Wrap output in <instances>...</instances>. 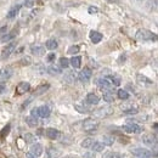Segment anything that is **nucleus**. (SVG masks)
Returning a JSON list of instances; mask_svg holds the SVG:
<instances>
[{
	"instance_id": "2",
	"label": "nucleus",
	"mask_w": 158,
	"mask_h": 158,
	"mask_svg": "<svg viewBox=\"0 0 158 158\" xmlns=\"http://www.w3.org/2000/svg\"><path fill=\"white\" fill-rule=\"evenodd\" d=\"M98 127H99V123L93 118L85 119V120H84V123H83V128H84V130H85V131H88V133L94 131L95 129H98Z\"/></svg>"
},
{
	"instance_id": "23",
	"label": "nucleus",
	"mask_w": 158,
	"mask_h": 158,
	"mask_svg": "<svg viewBox=\"0 0 158 158\" xmlns=\"http://www.w3.org/2000/svg\"><path fill=\"white\" fill-rule=\"evenodd\" d=\"M46 71H48V72H49V74H51V76H57V74H61V68H60L59 66H55V64L49 66Z\"/></svg>"
},
{
	"instance_id": "45",
	"label": "nucleus",
	"mask_w": 158,
	"mask_h": 158,
	"mask_svg": "<svg viewBox=\"0 0 158 158\" xmlns=\"http://www.w3.org/2000/svg\"><path fill=\"white\" fill-rule=\"evenodd\" d=\"M6 91V84L5 83H0V94H4Z\"/></svg>"
},
{
	"instance_id": "37",
	"label": "nucleus",
	"mask_w": 158,
	"mask_h": 158,
	"mask_svg": "<svg viewBox=\"0 0 158 158\" xmlns=\"http://www.w3.org/2000/svg\"><path fill=\"white\" fill-rule=\"evenodd\" d=\"M113 141H114V140H113V138L105 136V138H103V142H102V143H103V145H108V146H111V145L113 143Z\"/></svg>"
},
{
	"instance_id": "47",
	"label": "nucleus",
	"mask_w": 158,
	"mask_h": 158,
	"mask_svg": "<svg viewBox=\"0 0 158 158\" xmlns=\"http://www.w3.org/2000/svg\"><path fill=\"white\" fill-rule=\"evenodd\" d=\"M31 113H32V117H35V118H37V117H38V107H37V108H33Z\"/></svg>"
},
{
	"instance_id": "42",
	"label": "nucleus",
	"mask_w": 158,
	"mask_h": 158,
	"mask_svg": "<svg viewBox=\"0 0 158 158\" xmlns=\"http://www.w3.org/2000/svg\"><path fill=\"white\" fill-rule=\"evenodd\" d=\"M7 33V26H4V27H1L0 28V38L2 37V35H5Z\"/></svg>"
},
{
	"instance_id": "21",
	"label": "nucleus",
	"mask_w": 158,
	"mask_h": 158,
	"mask_svg": "<svg viewBox=\"0 0 158 158\" xmlns=\"http://www.w3.org/2000/svg\"><path fill=\"white\" fill-rule=\"evenodd\" d=\"M136 80H138L140 84H143V85H152L153 84V81L151 79H148L146 76H143V74H138L136 76Z\"/></svg>"
},
{
	"instance_id": "17",
	"label": "nucleus",
	"mask_w": 158,
	"mask_h": 158,
	"mask_svg": "<svg viewBox=\"0 0 158 158\" xmlns=\"http://www.w3.org/2000/svg\"><path fill=\"white\" fill-rule=\"evenodd\" d=\"M50 116V108L48 106H40L38 107V117L48 118Z\"/></svg>"
},
{
	"instance_id": "32",
	"label": "nucleus",
	"mask_w": 158,
	"mask_h": 158,
	"mask_svg": "<svg viewBox=\"0 0 158 158\" xmlns=\"http://www.w3.org/2000/svg\"><path fill=\"white\" fill-rule=\"evenodd\" d=\"M24 140H26L27 143H33V142H35V136L31 133H26L24 134Z\"/></svg>"
},
{
	"instance_id": "38",
	"label": "nucleus",
	"mask_w": 158,
	"mask_h": 158,
	"mask_svg": "<svg viewBox=\"0 0 158 158\" xmlns=\"http://www.w3.org/2000/svg\"><path fill=\"white\" fill-rule=\"evenodd\" d=\"M88 12H89L90 15H94V14H98V12H99V9H98L96 6H89Z\"/></svg>"
},
{
	"instance_id": "18",
	"label": "nucleus",
	"mask_w": 158,
	"mask_h": 158,
	"mask_svg": "<svg viewBox=\"0 0 158 158\" xmlns=\"http://www.w3.org/2000/svg\"><path fill=\"white\" fill-rule=\"evenodd\" d=\"M50 89V84H41V85H39L37 89H35V91H34V95L35 96H40V95H43V94H45L48 90Z\"/></svg>"
},
{
	"instance_id": "28",
	"label": "nucleus",
	"mask_w": 158,
	"mask_h": 158,
	"mask_svg": "<svg viewBox=\"0 0 158 158\" xmlns=\"http://www.w3.org/2000/svg\"><path fill=\"white\" fill-rule=\"evenodd\" d=\"M95 142V140L94 139H91V138H86V139H84L83 141H81V147H85V148H90L91 146H93V143Z\"/></svg>"
},
{
	"instance_id": "49",
	"label": "nucleus",
	"mask_w": 158,
	"mask_h": 158,
	"mask_svg": "<svg viewBox=\"0 0 158 158\" xmlns=\"http://www.w3.org/2000/svg\"><path fill=\"white\" fill-rule=\"evenodd\" d=\"M26 156H27V158H37V157H35V156H33V155H32L31 152H28V153H27Z\"/></svg>"
},
{
	"instance_id": "25",
	"label": "nucleus",
	"mask_w": 158,
	"mask_h": 158,
	"mask_svg": "<svg viewBox=\"0 0 158 158\" xmlns=\"http://www.w3.org/2000/svg\"><path fill=\"white\" fill-rule=\"evenodd\" d=\"M46 155H48V158H57L60 155V152L57 148H55V147H50V148L48 150Z\"/></svg>"
},
{
	"instance_id": "19",
	"label": "nucleus",
	"mask_w": 158,
	"mask_h": 158,
	"mask_svg": "<svg viewBox=\"0 0 158 158\" xmlns=\"http://www.w3.org/2000/svg\"><path fill=\"white\" fill-rule=\"evenodd\" d=\"M86 102H88V105H98L100 102V98L96 94L90 93V94H88V96H86Z\"/></svg>"
},
{
	"instance_id": "41",
	"label": "nucleus",
	"mask_w": 158,
	"mask_h": 158,
	"mask_svg": "<svg viewBox=\"0 0 158 158\" xmlns=\"http://www.w3.org/2000/svg\"><path fill=\"white\" fill-rule=\"evenodd\" d=\"M124 113L125 114H136L138 113V110L136 108H129V110H125Z\"/></svg>"
},
{
	"instance_id": "14",
	"label": "nucleus",
	"mask_w": 158,
	"mask_h": 158,
	"mask_svg": "<svg viewBox=\"0 0 158 158\" xmlns=\"http://www.w3.org/2000/svg\"><path fill=\"white\" fill-rule=\"evenodd\" d=\"M31 153H32L33 156H35L37 158L40 157V156L43 155V146H41L40 143H34V145H32V147H31Z\"/></svg>"
},
{
	"instance_id": "20",
	"label": "nucleus",
	"mask_w": 158,
	"mask_h": 158,
	"mask_svg": "<svg viewBox=\"0 0 158 158\" xmlns=\"http://www.w3.org/2000/svg\"><path fill=\"white\" fill-rule=\"evenodd\" d=\"M69 64H71L74 69L80 68V66H81V57H80V56H73L72 59L69 60Z\"/></svg>"
},
{
	"instance_id": "11",
	"label": "nucleus",
	"mask_w": 158,
	"mask_h": 158,
	"mask_svg": "<svg viewBox=\"0 0 158 158\" xmlns=\"http://www.w3.org/2000/svg\"><path fill=\"white\" fill-rule=\"evenodd\" d=\"M133 155L134 156H139V157L146 158V157H151L152 156V152H150L148 150H145V148H135L133 151Z\"/></svg>"
},
{
	"instance_id": "8",
	"label": "nucleus",
	"mask_w": 158,
	"mask_h": 158,
	"mask_svg": "<svg viewBox=\"0 0 158 158\" xmlns=\"http://www.w3.org/2000/svg\"><path fill=\"white\" fill-rule=\"evenodd\" d=\"M142 142L148 146H152V145H156L157 138H156V135H152V134H145L142 136Z\"/></svg>"
},
{
	"instance_id": "35",
	"label": "nucleus",
	"mask_w": 158,
	"mask_h": 158,
	"mask_svg": "<svg viewBox=\"0 0 158 158\" xmlns=\"http://www.w3.org/2000/svg\"><path fill=\"white\" fill-rule=\"evenodd\" d=\"M20 63L22 66H29L31 63H32V59L29 57V56H24V57H22L20 60Z\"/></svg>"
},
{
	"instance_id": "34",
	"label": "nucleus",
	"mask_w": 158,
	"mask_h": 158,
	"mask_svg": "<svg viewBox=\"0 0 158 158\" xmlns=\"http://www.w3.org/2000/svg\"><path fill=\"white\" fill-rule=\"evenodd\" d=\"M60 66H61L62 68H68V66H69V60L67 59V57H61V59H60Z\"/></svg>"
},
{
	"instance_id": "16",
	"label": "nucleus",
	"mask_w": 158,
	"mask_h": 158,
	"mask_svg": "<svg viewBox=\"0 0 158 158\" xmlns=\"http://www.w3.org/2000/svg\"><path fill=\"white\" fill-rule=\"evenodd\" d=\"M89 37H90V40L94 44H99L100 41L102 40V34L100 32H98V31H91L90 34H89Z\"/></svg>"
},
{
	"instance_id": "12",
	"label": "nucleus",
	"mask_w": 158,
	"mask_h": 158,
	"mask_svg": "<svg viewBox=\"0 0 158 158\" xmlns=\"http://www.w3.org/2000/svg\"><path fill=\"white\" fill-rule=\"evenodd\" d=\"M16 35H17V31L14 29V31H11L10 33H6L5 35H2V37L0 38V43H9V41L15 39Z\"/></svg>"
},
{
	"instance_id": "13",
	"label": "nucleus",
	"mask_w": 158,
	"mask_h": 158,
	"mask_svg": "<svg viewBox=\"0 0 158 158\" xmlns=\"http://www.w3.org/2000/svg\"><path fill=\"white\" fill-rule=\"evenodd\" d=\"M20 10H21V5H15V6H12V7L9 10V12H7L6 17H7L9 20H12V19H15V17L19 15Z\"/></svg>"
},
{
	"instance_id": "27",
	"label": "nucleus",
	"mask_w": 158,
	"mask_h": 158,
	"mask_svg": "<svg viewBox=\"0 0 158 158\" xmlns=\"http://www.w3.org/2000/svg\"><path fill=\"white\" fill-rule=\"evenodd\" d=\"M26 123L28 124V127H31V128H35V127L38 125V119L35 118V117L29 116V117L26 118Z\"/></svg>"
},
{
	"instance_id": "24",
	"label": "nucleus",
	"mask_w": 158,
	"mask_h": 158,
	"mask_svg": "<svg viewBox=\"0 0 158 158\" xmlns=\"http://www.w3.org/2000/svg\"><path fill=\"white\" fill-rule=\"evenodd\" d=\"M90 148H93V151H94V152H102V151L105 150V145H103L102 142L95 141Z\"/></svg>"
},
{
	"instance_id": "52",
	"label": "nucleus",
	"mask_w": 158,
	"mask_h": 158,
	"mask_svg": "<svg viewBox=\"0 0 158 158\" xmlns=\"http://www.w3.org/2000/svg\"><path fill=\"white\" fill-rule=\"evenodd\" d=\"M64 158H68V157H64Z\"/></svg>"
},
{
	"instance_id": "22",
	"label": "nucleus",
	"mask_w": 158,
	"mask_h": 158,
	"mask_svg": "<svg viewBox=\"0 0 158 158\" xmlns=\"http://www.w3.org/2000/svg\"><path fill=\"white\" fill-rule=\"evenodd\" d=\"M57 46H59V44H57V40L56 39H49L46 43H45V48L48 49V50H55V49H57Z\"/></svg>"
},
{
	"instance_id": "3",
	"label": "nucleus",
	"mask_w": 158,
	"mask_h": 158,
	"mask_svg": "<svg viewBox=\"0 0 158 158\" xmlns=\"http://www.w3.org/2000/svg\"><path fill=\"white\" fill-rule=\"evenodd\" d=\"M15 49H16V43H10V44H7L4 49H2V51H1V60H6L9 59L10 56H11V54L15 51Z\"/></svg>"
},
{
	"instance_id": "7",
	"label": "nucleus",
	"mask_w": 158,
	"mask_h": 158,
	"mask_svg": "<svg viewBox=\"0 0 158 158\" xmlns=\"http://www.w3.org/2000/svg\"><path fill=\"white\" fill-rule=\"evenodd\" d=\"M14 74V71L11 67H4L1 71H0V80L1 81H5L7 79H10Z\"/></svg>"
},
{
	"instance_id": "39",
	"label": "nucleus",
	"mask_w": 158,
	"mask_h": 158,
	"mask_svg": "<svg viewBox=\"0 0 158 158\" xmlns=\"http://www.w3.org/2000/svg\"><path fill=\"white\" fill-rule=\"evenodd\" d=\"M56 59V55H55V52H50L48 56H46V61L48 62H54Z\"/></svg>"
},
{
	"instance_id": "4",
	"label": "nucleus",
	"mask_w": 158,
	"mask_h": 158,
	"mask_svg": "<svg viewBox=\"0 0 158 158\" xmlns=\"http://www.w3.org/2000/svg\"><path fill=\"white\" fill-rule=\"evenodd\" d=\"M113 113V108L110 107V106H105V107H101L98 111H95V116H98L100 118H106L108 116H111Z\"/></svg>"
},
{
	"instance_id": "46",
	"label": "nucleus",
	"mask_w": 158,
	"mask_h": 158,
	"mask_svg": "<svg viewBox=\"0 0 158 158\" xmlns=\"http://www.w3.org/2000/svg\"><path fill=\"white\" fill-rule=\"evenodd\" d=\"M24 6L26 7H32L33 6V1L32 0H26L24 1Z\"/></svg>"
},
{
	"instance_id": "6",
	"label": "nucleus",
	"mask_w": 158,
	"mask_h": 158,
	"mask_svg": "<svg viewBox=\"0 0 158 158\" xmlns=\"http://www.w3.org/2000/svg\"><path fill=\"white\" fill-rule=\"evenodd\" d=\"M91 76H93V72H91V69L90 68H88V67H85L80 73H79L78 78L80 81H83V83H86V81H89L90 79H91Z\"/></svg>"
},
{
	"instance_id": "51",
	"label": "nucleus",
	"mask_w": 158,
	"mask_h": 158,
	"mask_svg": "<svg viewBox=\"0 0 158 158\" xmlns=\"http://www.w3.org/2000/svg\"><path fill=\"white\" fill-rule=\"evenodd\" d=\"M139 1H143V0H139Z\"/></svg>"
},
{
	"instance_id": "40",
	"label": "nucleus",
	"mask_w": 158,
	"mask_h": 158,
	"mask_svg": "<svg viewBox=\"0 0 158 158\" xmlns=\"http://www.w3.org/2000/svg\"><path fill=\"white\" fill-rule=\"evenodd\" d=\"M74 107H76V110H77V111H79L80 113H85V112H88V111H89L86 107H81V106H79V105H76Z\"/></svg>"
},
{
	"instance_id": "33",
	"label": "nucleus",
	"mask_w": 158,
	"mask_h": 158,
	"mask_svg": "<svg viewBox=\"0 0 158 158\" xmlns=\"http://www.w3.org/2000/svg\"><path fill=\"white\" fill-rule=\"evenodd\" d=\"M110 79H111L110 83H112L113 85H116V86L120 85V78H119V77L114 76V74H111V76H110Z\"/></svg>"
},
{
	"instance_id": "29",
	"label": "nucleus",
	"mask_w": 158,
	"mask_h": 158,
	"mask_svg": "<svg viewBox=\"0 0 158 158\" xmlns=\"http://www.w3.org/2000/svg\"><path fill=\"white\" fill-rule=\"evenodd\" d=\"M102 98H103V100H105L106 102H108V103L114 101L113 93H111V91H105V93H103V95H102Z\"/></svg>"
},
{
	"instance_id": "48",
	"label": "nucleus",
	"mask_w": 158,
	"mask_h": 158,
	"mask_svg": "<svg viewBox=\"0 0 158 158\" xmlns=\"http://www.w3.org/2000/svg\"><path fill=\"white\" fill-rule=\"evenodd\" d=\"M31 102H32V98H31V99H28V100H27V101H26V102H24V103H23V105H22V108H24V107H27V106H28V105H29Z\"/></svg>"
},
{
	"instance_id": "10",
	"label": "nucleus",
	"mask_w": 158,
	"mask_h": 158,
	"mask_svg": "<svg viewBox=\"0 0 158 158\" xmlns=\"http://www.w3.org/2000/svg\"><path fill=\"white\" fill-rule=\"evenodd\" d=\"M31 52L35 56H43L45 55V48L41 45H32L31 46Z\"/></svg>"
},
{
	"instance_id": "43",
	"label": "nucleus",
	"mask_w": 158,
	"mask_h": 158,
	"mask_svg": "<svg viewBox=\"0 0 158 158\" xmlns=\"http://www.w3.org/2000/svg\"><path fill=\"white\" fill-rule=\"evenodd\" d=\"M67 79H69L71 81H74V80H76V74H74V72H69V73L67 74Z\"/></svg>"
},
{
	"instance_id": "36",
	"label": "nucleus",
	"mask_w": 158,
	"mask_h": 158,
	"mask_svg": "<svg viewBox=\"0 0 158 158\" xmlns=\"http://www.w3.org/2000/svg\"><path fill=\"white\" fill-rule=\"evenodd\" d=\"M79 50H80V49H79L78 45H72V46L68 49L67 52H68L69 55H76V54H78L79 52Z\"/></svg>"
},
{
	"instance_id": "1",
	"label": "nucleus",
	"mask_w": 158,
	"mask_h": 158,
	"mask_svg": "<svg viewBox=\"0 0 158 158\" xmlns=\"http://www.w3.org/2000/svg\"><path fill=\"white\" fill-rule=\"evenodd\" d=\"M136 39L140 41H156L157 40V34L152 33L147 29H139L135 34Z\"/></svg>"
},
{
	"instance_id": "50",
	"label": "nucleus",
	"mask_w": 158,
	"mask_h": 158,
	"mask_svg": "<svg viewBox=\"0 0 158 158\" xmlns=\"http://www.w3.org/2000/svg\"><path fill=\"white\" fill-rule=\"evenodd\" d=\"M107 1H110V2H119V0H107Z\"/></svg>"
},
{
	"instance_id": "9",
	"label": "nucleus",
	"mask_w": 158,
	"mask_h": 158,
	"mask_svg": "<svg viewBox=\"0 0 158 158\" xmlns=\"http://www.w3.org/2000/svg\"><path fill=\"white\" fill-rule=\"evenodd\" d=\"M45 135L50 140H56V139L60 138V131L55 128H48L45 130Z\"/></svg>"
},
{
	"instance_id": "15",
	"label": "nucleus",
	"mask_w": 158,
	"mask_h": 158,
	"mask_svg": "<svg viewBox=\"0 0 158 158\" xmlns=\"http://www.w3.org/2000/svg\"><path fill=\"white\" fill-rule=\"evenodd\" d=\"M98 85H99L101 89L107 90V91H110V90L112 89V84H111L106 78H100L99 80H98Z\"/></svg>"
},
{
	"instance_id": "31",
	"label": "nucleus",
	"mask_w": 158,
	"mask_h": 158,
	"mask_svg": "<svg viewBox=\"0 0 158 158\" xmlns=\"http://www.w3.org/2000/svg\"><path fill=\"white\" fill-rule=\"evenodd\" d=\"M117 94H118V98L120 100H128L129 99V93H128L127 90H124V89H119L118 91H117Z\"/></svg>"
},
{
	"instance_id": "26",
	"label": "nucleus",
	"mask_w": 158,
	"mask_h": 158,
	"mask_svg": "<svg viewBox=\"0 0 158 158\" xmlns=\"http://www.w3.org/2000/svg\"><path fill=\"white\" fill-rule=\"evenodd\" d=\"M128 125H129L131 133H134V134H140V133L142 131V128H141L139 124H136V123H129Z\"/></svg>"
},
{
	"instance_id": "5",
	"label": "nucleus",
	"mask_w": 158,
	"mask_h": 158,
	"mask_svg": "<svg viewBox=\"0 0 158 158\" xmlns=\"http://www.w3.org/2000/svg\"><path fill=\"white\" fill-rule=\"evenodd\" d=\"M31 90V84L28 81H21L20 84L16 86V94L17 95H23Z\"/></svg>"
},
{
	"instance_id": "44",
	"label": "nucleus",
	"mask_w": 158,
	"mask_h": 158,
	"mask_svg": "<svg viewBox=\"0 0 158 158\" xmlns=\"http://www.w3.org/2000/svg\"><path fill=\"white\" fill-rule=\"evenodd\" d=\"M122 130L125 131L127 134H131V130H130V128H129L128 124H127V125H123V127H122Z\"/></svg>"
},
{
	"instance_id": "30",
	"label": "nucleus",
	"mask_w": 158,
	"mask_h": 158,
	"mask_svg": "<svg viewBox=\"0 0 158 158\" xmlns=\"http://www.w3.org/2000/svg\"><path fill=\"white\" fill-rule=\"evenodd\" d=\"M10 129H11V124L10 123H7L4 128H2V130H1V133H0V136L2 139H5L7 135H9V133H10Z\"/></svg>"
}]
</instances>
